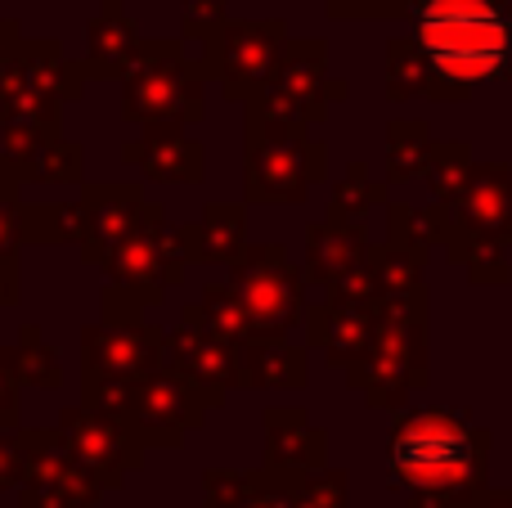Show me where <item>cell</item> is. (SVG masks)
<instances>
[{"mask_svg":"<svg viewBox=\"0 0 512 508\" xmlns=\"http://www.w3.org/2000/svg\"><path fill=\"white\" fill-rule=\"evenodd\" d=\"M414 36L432 68L468 104L481 81H508L512 72V9L508 0H418Z\"/></svg>","mask_w":512,"mask_h":508,"instance_id":"6da1fadb","label":"cell"},{"mask_svg":"<svg viewBox=\"0 0 512 508\" xmlns=\"http://www.w3.org/2000/svg\"><path fill=\"white\" fill-rule=\"evenodd\" d=\"M387 464L396 491H486L490 486V428H477L459 410H405L391 428Z\"/></svg>","mask_w":512,"mask_h":508,"instance_id":"7a4b0ae2","label":"cell"},{"mask_svg":"<svg viewBox=\"0 0 512 508\" xmlns=\"http://www.w3.org/2000/svg\"><path fill=\"white\" fill-rule=\"evenodd\" d=\"M427 293L378 302L373 342L360 360L342 369L346 387L364 396L369 410H405L409 396L432 383L427 374Z\"/></svg>","mask_w":512,"mask_h":508,"instance_id":"3957f363","label":"cell"},{"mask_svg":"<svg viewBox=\"0 0 512 508\" xmlns=\"http://www.w3.org/2000/svg\"><path fill=\"white\" fill-rule=\"evenodd\" d=\"M346 95H351V86L342 77H328V45L319 36L288 41L274 77L248 95V131L288 122L319 126L328 117V108L342 104Z\"/></svg>","mask_w":512,"mask_h":508,"instance_id":"277c9868","label":"cell"},{"mask_svg":"<svg viewBox=\"0 0 512 508\" xmlns=\"http://www.w3.org/2000/svg\"><path fill=\"white\" fill-rule=\"evenodd\" d=\"M248 203H270V207H292L306 203L310 185L328 180V144L310 140V126L288 122V126H256L248 131Z\"/></svg>","mask_w":512,"mask_h":508,"instance_id":"5b68a950","label":"cell"},{"mask_svg":"<svg viewBox=\"0 0 512 508\" xmlns=\"http://www.w3.org/2000/svg\"><path fill=\"white\" fill-rule=\"evenodd\" d=\"M230 288L252 311L261 338H288L306 320V275L283 243H261L230 261Z\"/></svg>","mask_w":512,"mask_h":508,"instance_id":"8992f818","label":"cell"},{"mask_svg":"<svg viewBox=\"0 0 512 508\" xmlns=\"http://www.w3.org/2000/svg\"><path fill=\"white\" fill-rule=\"evenodd\" d=\"M288 23L283 18H239V23H221L212 36V59L207 72L225 81L230 99H248L274 77L283 50H288Z\"/></svg>","mask_w":512,"mask_h":508,"instance_id":"52a82bcc","label":"cell"},{"mask_svg":"<svg viewBox=\"0 0 512 508\" xmlns=\"http://www.w3.org/2000/svg\"><path fill=\"white\" fill-rule=\"evenodd\" d=\"M445 230L477 234V239L512 248V167L508 162H472L463 189L441 203Z\"/></svg>","mask_w":512,"mask_h":508,"instance_id":"ba28073f","label":"cell"},{"mask_svg":"<svg viewBox=\"0 0 512 508\" xmlns=\"http://www.w3.org/2000/svg\"><path fill=\"white\" fill-rule=\"evenodd\" d=\"M306 351H315L328 369H346L360 360L373 342L378 302H346V297H319L306 306Z\"/></svg>","mask_w":512,"mask_h":508,"instance_id":"9c48e42d","label":"cell"},{"mask_svg":"<svg viewBox=\"0 0 512 508\" xmlns=\"http://www.w3.org/2000/svg\"><path fill=\"white\" fill-rule=\"evenodd\" d=\"M265 464L283 473H315L328 464V432L315 428L306 405H270L265 410Z\"/></svg>","mask_w":512,"mask_h":508,"instance_id":"30bf717a","label":"cell"},{"mask_svg":"<svg viewBox=\"0 0 512 508\" xmlns=\"http://www.w3.org/2000/svg\"><path fill=\"white\" fill-rule=\"evenodd\" d=\"M369 230L364 221H324L306 225V252H301V275H306V288L324 293L337 275H346L351 266H360L364 252H369Z\"/></svg>","mask_w":512,"mask_h":508,"instance_id":"8fae6325","label":"cell"},{"mask_svg":"<svg viewBox=\"0 0 512 508\" xmlns=\"http://www.w3.org/2000/svg\"><path fill=\"white\" fill-rule=\"evenodd\" d=\"M387 99L405 104V99H427V104H463L459 90H450L441 81V72L432 68L427 50L418 45V36H391L387 41Z\"/></svg>","mask_w":512,"mask_h":508,"instance_id":"7c38bea8","label":"cell"},{"mask_svg":"<svg viewBox=\"0 0 512 508\" xmlns=\"http://www.w3.org/2000/svg\"><path fill=\"white\" fill-rule=\"evenodd\" d=\"M310 378V351L288 338H256L239 347V387L301 392Z\"/></svg>","mask_w":512,"mask_h":508,"instance_id":"4fadbf2b","label":"cell"},{"mask_svg":"<svg viewBox=\"0 0 512 508\" xmlns=\"http://www.w3.org/2000/svg\"><path fill=\"white\" fill-rule=\"evenodd\" d=\"M427 257L432 252H418V248H400V243H369V279H373V293L378 302L387 297H414V293H427Z\"/></svg>","mask_w":512,"mask_h":508,"instance_id":"5bb4252c","label":"cell"},{"mask_svg":"<svg viewBox=\"0 0 512 508\" xmlns=\"http://www.w3.org/2000/svg\"><path fill=\"white\" fill-rule=\"evenodd\" d=\"M180 360L189 365V374L203 383V392L212 396V405L221 401V392L230 383H239V347L225 338H216L212 329H198V333H180L176 338Z\"/></svg>","mask_w":512,"mask_h":508,"instance_id":"9a60e30c","label":"cell"},{"mask_svg":"<svg viewBox=\"0 0 512 508\" xmlns=\"http://www.w3.org/2000/svg\"><path fill=\"white\" fill-rule=\"evenodd\" d=\"M441 252H445V261L463 266V275H468L472 288H508L512 284V261H508L504 243H490V239H477V234L445 230Z\"/></svg>","mask_w":512,"mask_h":508,"instance_id":"2e32d148","label":"cell"},{"mask_svg":"<svg viewBox=\"0 0 512 508\" xmlns=\"http://www.w3.org/2000/svg\"><path fill=\"white\" fill-rule=\"evenodd\" d=\"M432 126L427 117H396L387 126V185H409L423 180L427 158H432Z\"/></svg>","mask_w":512,"mask_h":508,"instance_id":"e0dca14e","label":"cell"},{"mask_svg":"<svg viewBox=\"0 0 512 508\" xmlns=\"http://www.w3.org/2000/svg\"><path fill=\"white\" fill-rule=\"evenodd\" d=\"M387 203H391V185L387 180H373L364 158H351L346 162V176L328 194V216L333 221H364V216H373V207H387Z\"/></svg>","mask_w":512,"mask_h":508,"instance_id":"ac0fdd59","label":"cell"},{"mask_svg":"<svg viewBox=\"0 0 512 508\" xmlns=\"http://www.w3.org/2000/svg\"><path fill=\"white\" fill-rule=\"evenodd\" d=\"M189 320L207 324L216 338L234 342V347H248V342L261 338V329H256V320H252L248 306L239 302V293H234V288H221V284L207 288L203 306H198V311H189Z\"/></svg>","mask_w":512,"mask_h":508,"instance_id":"d6986e66","label":"cell"},{"mask_svg":"<svg viewBox=\"0 0 512 508\" xmlns=\"http://www.w3.org/2000/svg\"><path fill=\"white\" fill-rule=\"evenodd\" d=\"M387 243H400V248H418V252H436L445 239V212L441 203H387Z\"/></svg>","mask_w":512,"mask_h":508,"instance_id":"ffe728a7","label":"cell"},{"mask_svg":"<svg viewBox=\"0 0 512 508\" xmlns=\"http://www.w3.org/2000/svg\"><path fill=\"white\" fill-rule=\"evenodd\" d=\"M189 252L198 261H234L243 252V207H207L203 225L189 230Z\"/></svg>","mask_w":512,"mask_h":508,"instance_id":"44dd1931","label":"cell"},{"mask_svg":"<svg viewBox=\"0 0 512 508\" xmlns=\"http://www.w3.org/2000/svg\"><path fill=\"white\" fill-rule=\"evenodd\" d=\"M472 162L477 158H472L468 140H436L432 144V158H427V171H423V185L432 189V203H450V198L459 194Z\"/></svg>","mask_w":512,"mask_h":508,"instance_id":"7402d4cb","label":"cell"},{"mask_svg":"<svg viewBox=\"0 0 512 508\" xmlns=\"http://www.w3.org/2000/svg\"><path fill=\"white\" fill-rule=\"evenodd\" d=\"M292 508H351V473L346 468H315L297 482Z\"/></svg>","mask_w":512,"mask_h":508,"instance_id":"603a6c76","label":"cell"},{"mask_svg":"<svg viewBox=\"0 0 512 508\" xmlns=\"http://www.w3.org/2000/svg\"><path fill=\"white\" fill-rule=\"evenodd\" d=\"M306 473H283V468H270L265 464L261 473H252L248 491L239 495L234 508H292V491Z\"/></svg>","mask_w":512,"mask_h":508,"instance_id":"cb8c5ba5","label":"cell"},{"mask_svg":"<svg viewBox=\"0 0 512 508\" xmlns=\"http://www.w3.org/2000/svg\"><path fill=\"white\" fill-rule=\"evenodd\" d=\"M418 0H324V14L337 23H364V18H409Z\"/></svg>","mask_w":512,"mask_h":508,"instance_id":"d4e9b609","label":"cell"},{"mask_svg":"<svg viewBox=\"0 0 512 508\" xmlns=\"http://www.w3.org/2000/svg\"><path fill=\"white\" fill-rule=\"evenodd\" d=\"M252 473H230V468H212L207 473V508H234L239 495L248 491Z\"/></svg>","mask_w":512,"mask_h":508,"instance_id":"484cf974","label":"cell"},{"mask_svg":"<svg viewBox=\"0 0 512 508\" xmlns=\"http://www.w3.org/2000/svg\"><path fill=\"white\" fill-rule=\"evenodd\" d=\"M486 491H459V486H441V491H405V508H472Z\"/></svg>","mask_w":512,"mask_h":508,"instance_id":"4316f807","label":"cell"},{"mask_svg":"<svg viewBox=\"0 0 512 508\" xmlns=\"http://www.w3.org/2000/svg\"><path fill=\"white\" fill-rule=\"evenodd\" d=\"M472 508H512V486H486V495Z\"/></svg>","mask_w":512,"mask_h":508,"instance_id":"83f0119b","label":"cell"}]
</instances>
